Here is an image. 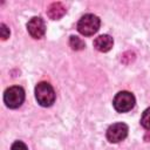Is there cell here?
Returning <instances> with one entry per match:
<instances>
[{"mask_svg": "<svg viewBox=\"0 0 150 150\" xmlns=\"http://www.w3.org/2000/svg\"><path fill=\"white\" fill-rule=\"evenodd\" d=\"M128 125L125 123L118 122V123H114L111 124L108 129H107V139L110 143H118L123 139H125V137L128 136Z\"/></svg>", "mask_w": 150, "mask_h": 150, "instance_id": "5b68a950", "label": "cell"}, {"mask_svg": "<svg viewBox=\"0 0 150 150\" xmlns=\"http://www.w3.org/2000/svg\"><path fill=\"white\" fill-rule=\"evenodd\" d=\"M112 45H114V40L108 34H102L94 40V47L102 53L109 52L112 48Z\"/></svg>", "mask_w": 150, "mask_h": 150, "instance_id": "52a82bcc", "label": "cell"}, {"mask_svg": "<svg viewBox=\"0 0 150 150\" xmlns=\"http://www.w3.org/2000/svg\"><path fill=\"white\" fill-rule=\"evenodd\" d=\"M27 30L29 35L34 39H41L46 33L45 21L40 16H33L27 22Z\"/></svg>", "mask_w": 150, "mask_h": 150, "instance_id": "8992f818", "label": "cell"}, {"mask_svg": "<svg viewBox=\"0 0 150 150\" xmlns=\"http://www.w3.org/2000/svg\"><path fill=\"white\" fill-rule=\"evenodd\" d=\"M25 101V90L20 86H12L4 93V102L11 109L19 108Z\"/></svg>", "mask_w": 150, "mask_h": 150, "instance_id": "3957f363", "label": "cell"}, {"mask_svg": "<svg viewBox=\"0 0 150 150\" xmlns=\"http://www.w3.org/2000/svg\"><path fill=\"white\" fill-rule=\"evenodd\" d=\"M69 46L74 50H81L86 47V43L81 38H79L76 35H71L70 39H69Z\"/></svg>", "mask_w": 150, "mask_h": 150, "instance_id": "9c48e42d", "label": "cell"}, {"mask_svg": "<svg viewBox=\"0 0 150 150\" xmlns=\"http://www.w3.org/2000/svg\"><path fill=\"white\" fill-rule=\"evenodd\" d=\"M55 90L48 82H39L35 87V98L42 107H50L55 102Z\"/></svg>", "mask_w": 150, "mask_h": 150, "instance_id": "6da1fadb", "label": "cell"}, {"mask_svg": "<svg viewBox=\"0 0 150 150\" xmlns=\"http://www.w3.org/2000/svg\"><path fill=\"white\" fill-rule=\"evenodd\" d=\"M141 124L146 130H150V108H148L143 111L142 117H141Z\"/></svg>", "mask_w": 150, "mask_h": 150, "instance_id": "30bf717a", "label": "cell"}, {"mask_svg": "<svg viewBox=\"0 0 150 150\" xmlns=\"http://www.w3.org/2000/svg\"><path fill=\"white\" fill-rule=\"evenodd\" d=\"M67 9L61 2H53L47 8V15L52 20H59L66 14Z\"/></svg>", "mask_w": 150, "mask_h": 150, "instance_id": "ba28073f", "label": "cell"}, {"mask_svg": "<svg viewBox=\"0 0 150 150\" xmlns=\"http://www.w3.org/2000/svg\"><path fill=\"white\" fill-rule=\"evenodd\" d=\"M11 150H28V148H27V145H26L23 142H21V141H15V142L12 144Z\"/></svg>", "mask_w": 150, "mask_h": 150, "instance_id": "8fae6325", "label": "cell"}, {"mask_svg": "<svg viewBox=\"0 0 150 150\" xmlns=\"http://www.w3.org/2000/svg\"><path fill=\"white\" fill-rule=\"evenodd\" d=\"M0 34H1V39L2 40H6L7 38H9V28L5 23L0 25Z\"/></svg>", "mask_w": 150, "mask_h": 150, "instance_id": "7c38bea8", "label": "cell"}, {"mask_svg": "<svg viewBox=\"0 0 150 150\" xmlns=\"http://www.w3.org/2000/svg\"><path fill=\"white\" fill-rule=\"evenodd\" d=\"M100 25H101V20L98 16L94 14H86L79 20L77 30L80 34L84 36H90L94 35L100 29Z\"/></svg>", "mask_w": 150, "mask_h": 150, "instance_id": "7a4b0ae2", "label": "cell"}, {"mask_svg": "<svg viewBox=\"0 0 150 150\" xmlns=\"http://www.w3.org/2000/svg\"><path fill=\"white\" fill-rule=\"evenodd\" d=\"M135 103H136V100H135L134 94H131L130 91H125V90L117 93L112 100V105L115 110L118 112L130 111L135 107Z\"/></svg>", "mask_w": 150, "mask_h": 150, "instance_id": "277c9868", "label": "cell"}]
</instances>
